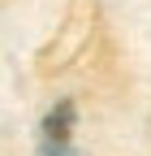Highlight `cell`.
<instances>
[{
    "label": "cell",
    "instance_id": "6da1fadb",
    "mask_svg": "<svg viewBox=\"0 0 151 156\" xmlns=\"http://www.w3.org/2000/svg\"><path fill=\"white\" fill-rule=\"evenodd\" d=\"M73 117H78V108H73L69 100L56 104L48 117H43V156H69V130H73Z\"/></svg>",
    "mask_w": 151,
    "mask_h": 156
}]
</instances>
